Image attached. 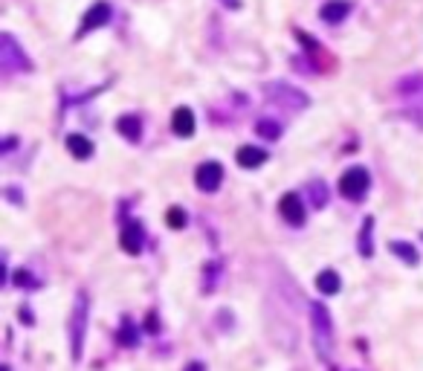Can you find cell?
<instances>
[{
  "label": "cell",
  "instance_id": "obj_1",
  "mask_svg": "<svg viewBox=\"0 0 423 371\" xmlns=\"http://www.w3.org/2000/svg\"><path fill=\"white\" fill-rule=\"evenodd\" d=\"M311 328H313V348L319 360H331L334 354V319L322 302H311Z\"/></svg>",
  "mask_w": 423,
  "mask_h": 371
},
{
  "label": "cell",
  "instance_id": "obj_2",
  "mask_svg": "<svg viewBox=\"0 0 423 371\" xmlns=\"http://www.w3.org/2000/svg\"><path fill=\"white\" fill-rule=\"evenodd\" d=\"M87 313H90L87 293H85V290H78V293H76V304H73V313H70V351H73V360H81V351H85Z\"/></svg>",
  "mask_w": 423,
  "mask_h": 371
},
{
  "label": "cell",
  "instance_id": "obj_3",
  "mask_svg": "<svg viewBox=\"0 0 423 371\" xmlns=\"http://www.w3.org/2000/svg\"><path fill=\"white\" fill-rule=\"evenodd\" d=\"M264 96H267L270 105H279L284 110H302V107L311 105V99H307L299 87H293L287 82H270L264 87Z\"/></svg>",
  "mask_w": 423,
  "mask_h": 371
},
{
  "label": "cell",
  "instance_id": "obj_4",
  "mask_svg": "<svg viewBox=\"0 0 423 371\" xmlns=\"http://www.w3.org/2000/svg\"><path fill=\"white\" fill-rule=\"evenodd\" d=\"M0 67H3L6 73H32L35 67H32L29 55L18 46V41H15L9 32H3L0 35Z\"/></svg>",
  "mask_w": 423,
  "mask_h": 371
},
{
  "label": "cell",
  "instance_id": "obj_5",
  "mask_svg": "<svg viewBox=\"0 0 423 371\" xmlns=\"http://www.w3.org/2000/svg\"><path fill=\"white\" fill-rule=\"evenodd\" d=\"M368 186H371V180H368V171L365 169H360V166H354V169H348L343 177H339V191L348 198V200H360L365 191H368Z\"/></svg>",
  "mask_w": 423,
  "mask_h": 371
},
{
  "label": "cell",
  "instance_id": "obj_6",
  "mask_svg": "<svg viewBox=\"0 0 423 371\" xmlns=\"http://www.w3.org/2000/svg\"><path fill=\"white\" fill-rule=\"evenodd\" d=\"M223 180V166L215 163V159H206V163H200V169L194 171V183H198V189L203 191H215Z\"/></svg>",
  "mask_w": 423,
  "mask_h": 371
},
{
  "label": "cell",
  "instance_id": "obj_7",
  "mask_svg": "<svg viewBox=\"0 0 423 371\" xmlns=\"http://www.w3.org/2000/svg\"><path fill=\"white\" fill-rule=\"evenodd\" d=\"M279 212L290 227H302L304 223V206H302V198L296 195V191H287V195L279 200Z\"/></svg>",
  "mask_w": 423,
  "mask_h": 371
},
{
  "label": "cell",
  "instance_id": "obj_8",
  "mask_svg": "<svg viewBox=\"0 0 423 371\" xmlns=\"http://www.w3.org/2000/svg\"><path fill=\"white\" fill-rule=\"evenodd\" d=\"M119 244H122V250H125L128 255H139V250H142V244H145L142 223L128 221V223H125V230H122V235H119Z\"/></svg>",
  "mask_w": 423,
  "mask_h": 371
},
{
  "label": "cell",
  "instance_id": "obj_9",
  "mask_svg": "<svg viewBox=\"0 0 423 371\" xmlns=\"http://www.w3.org/2000/svg\"><path fill=\"white\" fill-rule=\"evenodd\" d=\"M397 96L400 99H409V102H423V73H412V76H406L397 82Z\"/></svg>",
  "mask_w": 423,
  "mask_h": 371
},
{
  "label": "cell",
  "instance_id": "obj_10",
  "mask_svg": "<svg viewBox=\"0 0 423 371\" xmlns=\"http://www.w3.org/2000/svg\"><path fill=\"white\" fill-rule=\"evenodd\" d=\"M110 21V6L107 3H93V9L85 15V21H81V29H78V35H87L90 29H99Z\"/></svg>",
  "mask_w": 423,
  "mask_h": 371
},
{
  "label": "cell",
  "instance_id": "obj_11",
  "mask_svg": "<svg viewBox=\"0 0 423 371\" xmlns=\"http://www.w3.org/2000/svg\"><path fill=\"white\" fill-rule=\"evenodd\" d=\"M348 12H351V3L348 0H328L322 9H319V18L325 24H343L348 18Z\"/></svg>",
  "mask_w": 423,
  "mask_h": 371
},
{
  "label": "cell",
  "instance_id": "obj_12",
  "mask_svg": "<svg viewBox=\"0 0 423 371\" xmlns=\"http://www.w3.org/2000/svg\"><path fill=\"white\" fill-rule=\"evenodd\" d=\"M264 159H267L264 148H255V145H241L238 148V166L241 169H258V166H264Z\"/></svg>",
  "mask_w": 423,
  "mask_h": 371
},
{
  "label": "cell",
  "instance_id": "obj_13",
  "mask_svg": "<svg viewBox=\"0 0 423 371\" xmlns=\"http://www.w3.org/2000/svg\"><path fill=\"white\" fill-rule=\"evenodd\" d=\"M171 128L177 137H191L194 134V114L189 107H177L171 117Z\"/></svg>",
  "mask_w": 423,
  "mask_h": 371
},
{
  "label": "cell",
  "instance_id": "obj_14",
  "mask_svg": "<svg viewBox=\"0 0 423 371\" xmlns=\"http://www.w3.org/2000/svg\"><path fill=\"white\" fill-rule=\"evenodd\" d=\"M116 131H119L125 139L137 142V139L142 137V122H139V117H134V114H125V117L116 119Z\"/></svg>",
  "mask_w": 423,
  "mask_h": 371
},
{
  "label": "cell",
  "instance_id": "obj_15",
  "mask_svg": "<svg viewBox=\"0 0 423 371\" xmlns=\"http://www.w3.org/2000/svg\"><path fill=\"white\" fill-rule=\"evenodd\" d=\"M67 151L76 157V159H87L93 154V142L87 137H81V134H70L67 137Z\"/></svg>",
  "mask_w": 423,
  "mask_h": 371
},
{
  "label": "cell",
  "instance_id": "obj_16",
  "mask_svg": "<svg viewBox=\"0 0 423 371\" xmlns=\"http://www.w3.org/2000/svg\"><path fill=\"white\" fill-rule=\"evenodd\" d=\"M316 287H319V293L334 296V293H339V287H343V282H339V276H336L334 270H322L319 276H316Z\"/></svg>",
  "mask_w": 423,
  "mask_h": 371
},
{
  "label": "cell",
  "instance_id": "obj_17",
  "mask_svg": "<svg viewBox=\"0 0 423 371\" xmlns=\"http://www.w3.org/2000/svg\"><path fill=\"white\" fill-rule=\"evenodd\" d=\"M284 128L275 122L273 117H261V119H255V134L261 137V139H279L282 137Z\"/></svg>",
  "mask_w": 423,
  "mask_h": 371
},
{
  "label": "cell",
  "instance_id": "obj_18",
  "mask_svg": "<svg viewBox=\"0 0 423 371\" xmlns=\"http://www.w3.org/2000/svg\"><path fill=\"white\" fill-rule=\"evenodd\" d=\"M388 250H392L400 261H406V264H417V250L412 247V244H406V241H392L388 244Z\"/></svg>",
  "mask_w": 423,
  "mask_h": 371
},
{
  "label": "cell",
  "instance_id": "obj_19",
  "mask_svg": "<svg viewBox=\"0 0 423 371\" xmlns=\"http://www.w3.org/2000/svg\"><path fill=\"white\" fill-rule=\"evenodd\" d=\"M371 232H374V221L365 218V221H363V232H360V252H363L365 258L374 255V238H371Z\"/></svg>",
  "mask_w": 423,
  "mask_h": 371
},
{
  "label": "cell",
  "instance_id": "obj_20",
  "mask_svg": "<svg viewBox=\"0 0 423 371\" xmlns=\"http://www.w3.org/2000/svg\"><path fill=\"white\" fill-rule=\"evenodd\" d=\"M307 195H311L316 209H325V203H328V189H325V183H319V180H313L311 186H307Z\"/></svg>",
  "mask_w": 423,
  "mask_h": 371
},
{
  "label": "cell",
  "instance_id": "obj_21",
  "mask_svg": "<svg viewBox=\"0 0 423 371\" xmlns=\"http://www.w3.org/2000/svg\"><path fill=\"white\" fill-rule=\"evenodd\" d=\"M166 221H169V227H171V230H180V227H186V212H183L180 206H171Z\"/></svg>",
  "mask_w": 423,
  "mask_h": 371
},
{
  "label": "cell",
  "instance_id": "obj_22",
  "mask_svg": "<svg viewBox=\"0 0 423 371\" xmlns=\"http://www.w3.org/2000/svg\"><path fill=\"white\" fill-rule=\"evenodd\" d=\"M218 264H212V267H206V284H203V290H215V284H218Z\"/></svg>",
  "mask_w": 423,
  "mask_h": 371
},
{
  "label": "cell",
  "instance_id": "obj_23",
  "mask_svg": "<svg viewBox=\"0 0 423 371\" xmlns=\"http://www.w3.org/2000/svg\"><path fill=\"white\" fill-rule=\"evenodd\" d=\"M122 343L134 345V325H131V322H125V325H122Z\"/></svg>",
  "mask_w": 423,
  "mask_h": 371
},
{
  "label": "cell",
  "instance_id": "obj_24",
  "mask_svg": "<svg viewBox=\"0 0 423 371\" xmlns=\"http://www.w3.org/2000/svg\"><path fill=\"white\" fill-rule=\"evenodd\" d=\"M15 279H18V284H21V287H24V284H26V287H32V282H29L32 276H29V273H24V270H21V273H18V276H15Z\"/></svg>",
  "mask_w": 423,
  "mask_h": 371
},
{
  "label": "cell",
  "instance_id": "obj_25",
  "mask_svg": "<svg viewBox=\"0 0 423 371\" xmlns=\"http://www.w3.org/2000/svg\"><path fill=\"white\" fill-rule=\"evenodd\" d=\"M186 371H206V365H203V363H189Z\"/></svg>",
  "mask_w": 423,
  "mask_h": 371
},
{
  "label": "cell",
  "instance_id": "obj_26",
  "mask_svg": "<svg viewBox=\"0 0 423 371\" xmlns=\"http://www.w3.org/2000/svg\"><path fill=\"white\" fill-rule=\"evenodd\" d=\"M221 3H223L226 9H238V6H241V0H221Z\"/></svg>",
  "mask_w": 423,
  "mask_h": 371
}]
</instances>
